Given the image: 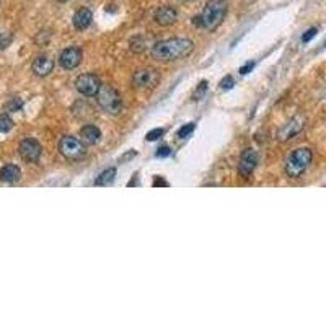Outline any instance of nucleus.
Masks as SVG:
<instances>
[{
  "instance_id": "1",
  "label": "nucleus",
  "mask_w": 326,
  "mask_h": 326,
  "mask_svg": "<svg viewBox=\"0 0 326 326\" xmlns=\"http://www.w3.org/2000/svg\"><path fill=\"white\" fill-rule=\"evenodd\" d=\"M194 49V42L186 38H171L160 42H155L152 48V57L162 62L178 60L189 56Z\"/></svg>"
},
{
  "instance_id": "2",
  "label": "nucleus",
  "mask_w": 326,
  "mask_h": 326,
  "mask_svg": "<svg viewBox=\"0 0 326 326\" xmlns=\"http://www.w3.org/2000/svg\"><path fill=\"white\" fill-rule=\"evenodd\" d=\"M225 15H227V4L224 0H209L201 15L202 28H206L209 31L215 30L217 26L224 21Z\"/></svg>"
},
{
  "instance_id": "3",
  "label": "nucleus",
  "mask_w": 326,
  "mask_h": 326,
  "mask_svg": "<svg viewBox=\"0 0 326 326\" xmlns=\"http://www.w3.org/2000/svg\"><path fill=\"white\" fill-rule=\"evenodd\" d=\"M312 150L310 148H297L290 154L286 162V173L289 178H300L312 162Z\"/></svg>"
},
{
  "instance_id": "4",
  "label": "nucleus",
  "mask_w": 326,
  "mask_h": 326,
  "mask_svg": "<svg viewBox=\"0 0 326 326\" xmlns=\"http://www.w3.org/2000/svg\"><path fill=\"white\" fill-rule=\"evenodd\" d=\"M96 103L100 104L104 113L110 114H119L122 110L121 95L110 85H101L100 92L96 93Z\"/></svg>"
},
{
  "instance_id": "5",
  "label": "nucleus",
  "mask_w": 326,
  "mask_h": 326,
  "mask_svg": "<svg viewBox=\"0 0 326 326\" xmlns=\"http://www.w3.org/2000/svg\"><path fill=\"white\" fill-rule=\"evenodd\" d=\"M85 144L80 139H75L72 136H66L59 140V152L67 160H80L85 157Z\"/></svg>"
},
{
  "instance_id": "6",
  "label": "nucleus",
  "mask_w": 326,
  "mask_h": 326,
  "mask_svg": "<svg viewBox=\"0 0 326 326\" xmlns=\"http://www.w3.org/2000/svg\"><path fill=\"white\" fill-rule=\"evenodd\" d=\"M75 88L78 93H82L85 96H95L101 88V80L98 78V75L95 74H83L77 77Z\"/></svg>"
},
{
  "instance_id": "7",
  "label": "nucleus",
  "mask_w": 326,
  "mask_h": 326,
  "mask_svg": "<svg viewBox=\"0 0 326 326\" xmlns=\"http://www.w3.org/2000/svg\"><path fill=\"white\" fill-rule=\"evenodd\" d=\"M18 154L25 162L34 163L39 160V157L42 154V147L38 140L34 139H23L18 145Z\"/></svg>"
},
{
  "instance_id": "8",
  "label": "nucleus",
  "mask_w": 326,
  "mask_h": 326,
  "mask_svg": "<svg viewBox=\"0 0 326 326\" xmlns=\"http://www.w3.org/2000/svg\"><path fill=\"white\" fill-rule=\"evenodd\" d=\"M82 57H83V54H82V49L80 48H75V46L67 48V49H64L62 52H60V56H59V66L62 67V69H66V70H72V69L80 66Z\"/></svg>"
},
{
  "instance_id": "9",
  "label": "nucleus",
  "mask_w": 326,
  "mask_h": 326,
  "mask_svg": "<svg viewBox=\"0 0 326 326\" xmlns=\"http://www.w3.org/2000/svg\"><path fill=\"white\" fill-rule=\"evenodd\" d=\"M160 77L152 69H142L139 72L134 74V78H132V86L136 88H154Z\"/></svg>"
},
{
  "instance_id": "10",
  "label": "nucleus",
  "mask_w": 326,
  "mask_h": 326,
  "mask_svg": "<svg viewBox=\"0 0 326 326\" xmlns=\"http://www.w3.org/2000/svg\"><path fill=\"white\" fill-rule=\"evenodd\" d=\"M259 160V155L256 150H251V148H246V150L242 154L240 157V163H238V171L243 178H248V176L254 171Z\"/></svg>"
},
{
  "instance_id": "11",
  "label": "nucleus",
  "mask_w": 326,
  "mask_h": 326,
  "mask_svg": "<svg viewBox=\"0 0 326 326\" xmlns=\"http://www.w3.org/2000/svg\"><path fill=\"white\" fill-rule=\"evenodd\" d=\"M31 69H33L34 75L48 77L52 70H54V60H52L51 57H48V56H38L36 59L33 60Z\"/></svg>"
},
{
  "instance_id": "12",
  "label": "nucleus",
  "mask_w": 326,
  "mask_h": 326,
  "mask_svg": "<svg viewBox=\"0 0 326 326\" xmlns=\"http://www.w3.org/2000/svg\"><path fill=\"white\" fill-rule=\"evenodd\" d=\"M154 20L160 26H170L178 20V13L171 7H160L154 15Z\"/></svg>"
},
{
  "instance_id": "13",
  "label": "nucleus",
  "mask_w": 326,
  "mask_h": 326,
  "mask_svg": "<svg viewBox=\"0 0 326 326\" xmlns=\"http://www.w3.org/2000/svg\"><path fill=\"white\" fill-rule=\"evenodd\" d=\"M303 129V119L302 118H294L290 122H287V124L280 129L279 132V140H289L295 137L298 132H300Z\"/></svg>"
},
{
  "instance_id": "14",
  "label": "nucleus",
  "mask_w": 326,
  "mask_h": 326,
  "mask_svg": "<svg viewBox=\"0 0 326 326\" xmlns=\"http://www.w3.org/2000/svg\"><path fill=\"white\" fill-rule=\"evenodd\" d=\"M101 137V131L93 126V124H86L80 129V140L85 145H95Z\"/></svg>"
},
{
  "instance_id": "15",
  "label": "nucleus",
  "mask_w": 326,
  "mask_h": 326,
  "mask_svg": "<svg viewBox=\"0 0 326 326\" xmlns=\"http://www.w3.org/2000/svg\"><path fill=\"white\" fill-rule=\"evenodd\" d=\"M92 20H93V15H92L90 10H88V8H78V10L75 12V15H74V18H72L75 30H78V31L86 30L88 26L92 25Z\"/></svg>"
},
{
  "instance_id": "16",
  "label": "nucleus",
  "mask_w": 326,
  "mask_h": 326,
  "mask_svg": "<svg viewBox=\"0 0 326 326\" xmlns=\"http://www.w3.org/2000/svg\"><path fill=\"white\" fill-rule=\"evenodd\" d=\"M20 178H21V170L13 163L4 165L2 168H0V181L16 183V181H20Z\"/></svg>"
},
{
  "instance_id": "17",
  "label": "nucleus",
  "mask_w": 326,
  "mask_h": 326,
  "mask_svg": "<svg viewBox=\"0 0 326 326\" xmlns=\"http://www.w3.org/2000/svg\"><path fill=\"white\" fill-rule=\"evenodd\" d=\"M114 180H116V168H108L95 180V184L96 186H110L114 183Z\"/></svg>"
},
{
  "instance_id": "18",
  "label": "nucleus",
  "mask_w": 326,
  "mask_h": 326,
  "mask_svg": "<svg viewBox=\"0 0 326 326\" xmlns=\"http://www.w3.org/2000/svg\"><path fill=\"white\" fill-rule=\"evenodd\" d=\"M150 42H152V38H148V36H136L134 39H131V51L132 52H144Z\"/></svg>"
},
{
  "instance_id": "19",
  "label": "nucleus",
  "mask_w": 326,
  "mask_h": 326,
  "mask_svg": "<svg viewBox=\"0 0 326 326\" xmlns=\"http://www.w3.org/2000/svg\"><path fill=\"white\" fill-rule=\"evenodd\" d=\"M13 129V119L8 116V114H0V134H5V132Z\"/></svg>"
},
{
  "instance_id": "20",
  "label": "nucleus",
  "mask_w": 326,
  "mask_h": 326,
  "mask_svg": "<svg viewBox=\"0 0 326 326\" xmlns=\"http://www.w3.org/2000/svg\"><path fill=\"white\" fill-rule=\"evenodd\" d=\"M194 129H196V124H194V122H191V124L183 126V127L178 131V137L186 139V137H189V136L192 134V131H194Z\"/></svg>"
},
{
  "instance_id": "21",
  "label": "nucleus",
  "mask_w": 326,
  "mask_h": 326,
  "mask_svg": "<svg viewBox=\"0 0 326 326\" xmlns=\"http://www.w3.org/2000/svg\"><path fill=\"white\" fill-rule=\"evenodd\" d=\"M163 134H165V129H154V131L148 132L145 139L148 140V142H154V140H157L158 137H162Z\"/></svg>"
},
{
  "instance_id": "22",
  "label": "nucleus",
  "mask_w": 326,
  "mask_h": 326,
  "mask_svg": "<svg viewBox=\"0 0 326 326\" xmlns=\"http://www.w3.org/2000/svg\"><path fill=\"white\" fill-rule=\"evenodd\" d=\"M233 85H235V80H233V77H230V75L225 77L224 80L220 82V86H222L224 90H230V88H232Z\"/></svg>"
},
{
  "instance_id": "23",
  "label": "nucleus",
  "mask_w": 326,
  "mask_h": 326,
  "mask_svg": "<svg viewBox=\"0 0 326 326\" xmlns=\"http://www.w3.org/2000/svg\"><path fill=\"white\" fill-rule=\"evenodd\" d=\"M315 34H316V28H310V30H308V31L303 34V36H302V42H308V41H310V39L315 36Z\"/></svg>"
},
{
  "instance_id": "24",
  "label": "nucleus",
  "mask_w": 326,
  "mask_h": 326,
  "mask_svg": "<svg viewBox=\"0 0 326 326\" xmlns=\"http://www.w3.org/2000/svg\"><path fill=\"white\" fill-rule=\"evenodd\" d=\"M171 154V150H170V147H166V145H163V147H160L157 150V157H168Z\"/></svg>"
},
{
  "instance_id": "25",
  "label": "nucleus",
  "mask_w": 326,
  "mask_h": 326,
  "mask_svg": "<svg viewBox=\"0 0 326 326\" xmlns=\"http://www.w3.org/2000/svg\"><path fill=\"white\" fill-rule=\"evenodd\" d=\"M253 67H254V62H251V60H250V62H246V64L240 69V74H242V75H246V74L250 72V70H253Z\"/></svg>"
},
{
  "instance_id": "26",
  "label": "nucleus",
  "mask_w": 326,
  "mask_h": 326,
  "mask_svg": "<svg viewBox=\"0 0 326 326\" xmlns=\"http://www.w3.org/2000/svg\"><path fill=\"white\" fill-rule=\"evenodd\" d=\"M10 108H12L13 111H16V110H20V108H21V101L15 98V100H13V101H12L10 104H8V106H7V110H10Z\"/></svg>"
},
{
  "instance_id": "27",
  "label": "nucleus",
  "mask_w": 326,
  "mask_h": 326,
  "mask_svg": "<svg viewBox=\"0 0 326 326\" xmlns=\"http://www.w3.org/2000/svg\"><path fill=\"white\" fill-rule=\"evenodd\" d=\"M154 186H168V183H166V181H163V180H155L154 181Z\"/></svg>"
},
{
  "instance_id": "28",
  "label": "nucleus",
  "mask_w": 326,
  "mask_h": 326,
  "mask_svg": "<svg viewBox=\"0 0 326 326\" xmlns=\"http://www.w3.org/2000/svg\"><path fill=\"white\" fill-rule=\"evenodd\" d=\"M57 2H60V4H64V2H67V0H57Z\"/></svg>"
}]
</instances>
